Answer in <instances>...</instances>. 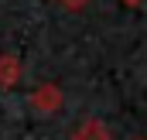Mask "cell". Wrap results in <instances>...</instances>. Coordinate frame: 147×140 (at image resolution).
<instances>
[{"mask_svg": "<svg viewBox=\"0 0 147 140\" xmlns=\"http://www.w3.org/2000/svg\"><path fill=\"white\" fill-rule=\"evenodd\" d=\"M31 106H34L38 113L51 116V113L62 106V89H58L55 82H45V85H38L34 92H31Z\"/></svg>", "mask_w": 147, "mask_h": 140, "instance_id": "obj_1", "label": "cell"}, {"mask_svg": "<svg viewBox=\"0 0 147 140\" xmlns=\"http://www.w3.org/2000/svg\"><path fill=\"white\" fill-rule=\"evenodd\" d=\"M72 140H110V130H106V123H103V120H96V116H92V120H86V123L72 133Z\"/></svg>", "mask_w": 147, "mask_h": 140, "instance_id": "obj_2", "label": "cell"}, {"mask_svg": "<svg viewBox=\"0 0 147 140\" xmlns=\"http://www.w3.org/2000/svg\"><path fill=\"white\" fill-rule=\"evenodd\" d=\"M21 79V62L14 55H0V89H10Z\"/></svg>", "mask_w": 147, "mask_h": 140, "instance_id": "obj_3", "label": "cell"}, {"mask_svg": "<svg viewBox=\"0 0 147 140\" xmlns=\"http://www.w3.org/2000/svg\"><path fill=\"white\" fill-rule=\"evenodd\" d=\"M58 3H62V7H69V10H82L89 0H58Z\"/></svg>", "mask_w": 147, "mask_h": 140, "instance_id": "obj_4", "label": "cell"}, {"mask_svg": "<svg viewBox=\"0 0 147 140\" xmlns=\"http://www.w3.org/2000/svg\"><path fill=\"white\" fill-rule=\"evenodd\" d=\"M123 3H127V7H140L144 0H123Z\"/></svg>", "mask_w": 147, "mask_h": 140, "instance_id": "obj_5", "label": "cell"}, {"mask_svg": "<svg viewBox=\"0 0 147 140\" xmlns=\"http://www.w3.org/2000/svg\"><path fill=\"white\" fill-rule=\"evenodd\" d=\"M140 140H144V137H140Z\"/></svg>", "mask_w": 147, "mask_h": 140, "instance_id": "obj_6", "label": "cell"}]
</instances>
